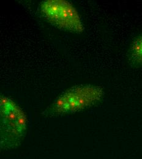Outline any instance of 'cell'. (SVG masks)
<instances>
[{"mask_svg":"<svg viewBox=\"0 0 142 159\" xmlns=\"http://www.w3.org/2000/svg\"><path fill=\"white\" fill-rule=\"evenodd\" d=\"M127 58L130 66L134 68L142 67V34L131 43L127 52Z\"/></svg>","mask_w":142,"mask_h":159,"instance_id":"4","label":"cell"},{"mask_svg":"<svg viewBox=\"0 0 142 159\" xmlns=\"http://www.w3.org/2000/svg\"><path fill=\"white\" fill-rule=\"evenodd\" d=\"M104 96L100 86L79 84L65 91L42 113L45 117H57L74 113L90 108Z\"/></svg>","mask_w":142,"mask_h":159,"instance_id":"1","label":"cell"},{"mask_svg":"<svg viewBox=\"0 0 142 159\" xmlns=\"http://www.w3.org/2000/svg\"><path fill=\"white\" fill-rule=\"evenodd\" d=\"M27 118L21 107L0 93V151L17 148L27 132Z\"/></svg>","mask_w":142,"mask_h":159,"instance_id":"2","label":"cell"},{"mask_svg":"<svg viewBox=\"0 0 142 159\" xmlns=\"http://www.w3.org/2000/svg\"><path fill=\"white\" fill-rule=\"evenodd\" d=\"M43 17L58 28L80 34L85 26L79 12L72 4L64 0H46L40 4Z\"/></svg>","mask_w":142,"mask_h":159,"instance_id":"3","label":"cell"}]
</instances>
